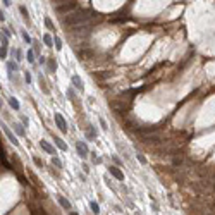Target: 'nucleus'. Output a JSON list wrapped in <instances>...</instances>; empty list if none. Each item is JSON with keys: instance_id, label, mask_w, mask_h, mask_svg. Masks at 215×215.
<instances>
[{"instance_id": "f3484780", "label": "nucleus", "mask_w": 215, "mask_h": 215, "mask_svg": "<svg viewBox=\"0 0 215 215\" xmlns=\"http://www.w3.org/2000/svg\"><path fill=\"white\" fill-rule=\"evenodd\" d=\"M48 69H50V72H55L57 71V64H55L54 59H48Z\"/></svg>"}, {"instance_id": "aec40b11", "label": "nucleus", "mask_w": 215, "mask_h": 215, "mask_svg": "<svg viewBox=\"0 0 215 215\" xmlns=\"http://www.w3.org/2000/svg\"><path fill=\"white\" fill-rule=\"evenodd\" d=\"M54 45H55V48H57V50H60V48H62V40H60L59 36H55V40H54Z\"/></svg>"}, {"instance_id": "39448f33", "label": "nucleus", "mask_w": 215, "mask_h": 215, "mask_svg": "<svg viewBox=\"0 0 215 215\" xmlns=\"http://www.w3.org/2000/svg\"><path fill=\"white\" fill-rule=\"evenodd\" d=\"M57 201L60 203V207H62L64 210H69V212L72 210V205H71V201H69L67 198H64L62 195H57Z\"/></svg>"}, {"instance_id": "58836bf2", "label": "nucleus", "mask_w": 215, "mask_h": 215, "mask_svg": "<svg viewBox=\"0 0 215 215\" xmlns=\"http://www.w3.org/2000/svg\"><path fill=\"white\" fill-rule=\"evenodd\" d=\"M136 215H139V214H136Z\"/></svg>"}, {"instance_id": "1a4fd4ad", "label": "nucleus", "mask_w": 215, "mask_h": 215, "mask_svg": "<svg viewBox=\"0 0 215 215\" xmlns=\"http://www.w3.org/2000/svg\"><path fill=\"white\" fill-rule=\"evenodd\" d=\"M71 81H72V86H74L76 90L83 91V81H81V78H79V76H76V74H74V76L71 78Z\"/></svg>"}, {"instance_id": "473e14b6", "label": "nucleus", "mask_w": 215, "mask_h": 215, "mask_svg": "<svg viewBox=\"0 0 215 215\" xmlns=\"http://www.w3.org/2000/svg\"><path fill=\"white\" fill-rule=\"evenodd\" d=\"M112 158H114V162H116L117 165H120V158H119L117 155H112Z\"/></svg>"}, {"instance_id": "7ed1b4c3", "label": "nucleus", "mask_w": 215, "mask_h": 215, "mask_svg": "<svg viewBox=\"0 0 215 215\" xmlns=\"http://www.w3.org/2000/svg\"><path fill=\"white\" fill-rule=\"evenodd\" d=\"M54 119H55V124H57V127H59L60 131H62V133H67V122H65V119L62 117L59 112H55Z\"/></svg>"}, {"instance_id": "4be33fe9", "label": "nucleus", "mask_w": 215, "mask_h": 215, "mask_svg": "<svg viewBox=\"0 0 215 215\" xmlns=\"http://www.w3.org/2000/svg\"><path fill=\"white\" fill-rule=\"evenodd\" d=\"M98 120H100V126H102V129H103V131H107V129H109V126H107V122H105V119H103V117H100Z\"/></svg>"}, {"instance_id": "b1692460", "label": "nucleus", "mask_w": 215, "mask_h": 215, "mask_svg": "<svg viewBox=\"0 0 215 215\" xmlns=\"http://www.w3.org/2000/svg\"><path fill=\"white\" fill-rule=\"evenodd\" d=\"M52 164H54V165H57L59 169H62V162H60L57 157H54V158H52Z\"/></svg>"}, {"instance_id": "f03ea898", "label": "nucleus", "mask_w": 215, "mask_h": 215, "mask_svg": "<svg viewBox=\"0 0 215 215\" xmlns=\"http://www.w3.org/2000/svg\"><path fill=\"white\" fill-rule=\"evenodd\" d=\"M76 150H78V155L81 158H88V155H90V150H88L84 141H76Z\"/></svg>"}, {"instance_id": "a211bd4d", "label": "nucleus", "mask_w": 215, "mask_h": 215, "mask_svg": "<svg viewBox=\"0 0 215 215\" xmlns=\"http://www.w3.org/2000/svg\"><path fill=\"white\" fill-rule=\"evenodd\" d=\"M21 36H22V40H24V41H26L28 45H31V43H33V40H31V36H29V35H28L26 31H21Z\"/></svg>"}, {"instance_id": "20e7f679", "label": "nucleus", "mask_w": 215, "mask_h": 215, "mask_svg": "<svg viewBox=\"0 0 215 215\" xmlns=\"http://www.w3.org/2000/svg\"><path fill=\"white\" fill-rule=\"evenodd\" d=\"M0 127L3 129V133H5V136L9 138V141H10V143H14L16 146L19 145V141H17V138L14 136V133H12V131H10V129H9V127H7L5 124H3V122H0Z\"/></svg>"}, {"instance_id": "f8f14e48", "label": "nucleus", "mask_w": 215, "mask_h": 215, "mask_svg": "<svg viewBox=\"0 0 215 215\" xmlns=\"http://www.w3.org/2000/svg\"><path fill=\"white\" fill-rule=\"evenodd\" d=\"M43 43H45L48 48H52V47H54V40H52L50 35H43Z\"/></svg>"}, {"instance_id": "dca6fc26", "label": "nucleus", "mask_w": 215, "mask_h": 215, "mask_svg": "<svg viewBox=\"0 0 215 215\" xmlns=\"http://www.w3.org/2000/svg\"><path fill=\"white\" fill-rule=\"evenodd\" d=\"M26 60H28L29 64H35V52H33V50H28V54H26Z\"/></svg>"}, {"instance_id": "f704fd0d", "label": "nucleus", "mask_w": 215, "mask_h": 215, "mask_svg": "<svg viewBox=\"0 0 215 215\" xmlns=\"http://www.w3.org/2000/svg\"><path fill=\"white\" fill-rule=\"evenodd\" d=\"M152 208H153L155 212H158V207H157V203H152Z\"/></svg>"}, {"instance_id": "cd10ccee", "label": "nucleus", "mask_w": 215, "mask_h": 215, "mask_svg": "<svg viewBox=\"0 0 215 215\" xmlns=\"http://www.w3.org/2000/svg\"><path fill=\"white\" fill-rule=\"evenodd\" d=\"M91 155H93V162H95V164H102V158L97 157V153H91Z\"/></svg>"}, {"instance_id": "c756f323", "label": "nucleus", "mask_w": 215, "mask_h": 215, "mask_svg": "<svg viewBox=\"0 0 215 215\" xmlns=\"http://www.w3.org/2000/svg\"><path fill=\"white\" fill-rule=\"evenodd\" d=\"M21 120H22V126H28V124H29V120H28L26 116H21Z\"/></svg>"}, {"instance_id": "5701e85b", "label": "nucleus", "mask_w": 215, "mask_h": 215, "mask_svg": "<svg viewBox=\"0 0 215 215\" xmlns=\"http://www.w3.org/2000/svg\"><path fill=\"white\" fill-rule=\"evenodd\" d=\"M0 41H2V47L7 48V36H5L3 33H0Z\"/></svg>"}, {"instance_id": "9b49d317", "label": "nucleus", "mask_w": 215, "mask_h": 215, "mask_svg": "<svg viewBox=\"0 0 215 215\" xmlns=\"http://www.w3.org/2000/svg\"><path fill=\"white\" fill-rule=\"evenodd\" d=\"M14 129H16V133H17L19 136H26V131H24V126H22V124H17V122H16V124H14Z\"/></svg>"}, {"instance_id": "a878e982", "label": "nucleus", "mask_w": 215, "mask_h": 215, "mask_svg": "<svg viewBox=\"0 0 215 215\" xmlns=\"http://www.w3.org/2000/svg\"><path fill=\"white\" fill-rule=\"evenodd\" d=\"M45 24H47V28H48V29H54V24H52V21L48 19V17L45 19Z\"/></svg>"}, {"instance_id": "f257e3e1", "label": "nucleus", "mask_w": 215, "mask_h": 215, "mask_svg": "<svg viewBox=\"0 0 215 215\" xmlns=\"http://www.w3.org/2000/svg\"><path fill=\"white\" fill-rule=\"evenodd\" d=\"M90 19V12L88 10H78L74 14H69L65 19H64V24L65 26H81L83 22Z\"/></svg>"}, {"instance_id": "412c9836", "label": "nucleus", "mask_w": 215, "mask_h": 215, "mask_svg": "<svg viewBox=\"0 0 215 215\" xmlns=\"http://www.w3.org/2000/svg\"><path fill=\"white\" fill-rule=\"evenodd\" d=\"M19 10H21V14L24 16V19H28V17H29V14H28V10H26V7H24V5H21Z\"/></svg>"}, {"instance_id": "4468645a", "label": "nucleus", "mask_w": 215, "mask_h": 215, "mask_svg": "<svg viewBox=\"0 0 215 215\" xmlns=\"http://www.w3.org/2000/svg\"><path fill=\"white\" fill-rule=\"evenodd\" d=\"M9 105H10V107H12L14 110H19V109H21V107H19V102H17V100H16L14 97L9 98Z\"/></svg>"}, {"instance_id": "423d86ee", "label": "nucleus", "mask_w": 215, "mask_h": 215, "mask_svg": "<svg viewBox=\"0 0 215 215\" xmlns=\"http://www.w3.org/2000/svg\"><path fill=\"white\" fill-rule=\"evenodd\" d=\"M65 5H57L55 9L59 10V12H64V10H72V9H76L78 7V2H64Z\"/></svg>"}, {"instance_id": "c9c22d12", "label": "nucleus", "mask_w": 215, "mask_h": 215, "mask_svg": "<svg viewBox=\"0 0 215 215\" xmlns=\"http://www.w3.org/2000/svg\"><path fill=\"white\" fill-rule=\"evenodd\" d=\"M5 17H3V12H0V21H3Z\"/></svg>"}, {"instance_id": "6ab92c4d", "label": "nucleus", "mask_w": 215, "mask_h": 215, "mask_svg": "<svg viewBox=\"0 0 215 215\" xmlns=\"http://www.w3.org/2000/svg\"><path fill=\"white\" fill-rule=\"evenodd\" d=\"M65 95H67V98H69V100H72V102L76 100V93H74V90H72V88H69V90L65 91Z\"/></svg>"}, {"instance_id": "0eeeda50", "label": "nucleus", "mask_w": 215, "mask_h": 215, "mask_svg": "<svg viewBox=\"0 0 215 215\" xmlns=\"http://www.w3.org/2000/svg\"><path fill=\"white\" fill-rule=\"evenodd\" d=\"M109 172H110V174H112V176L116 177V179H117V181H124V174H122V170H120V169H119L117 165H112V167H110V169H109Z\"/></svg>"}, {"instance_id": "2f4dec72", "label": "nucleus", "mask_w": 215, "mask_h": 215, "mask_svg": "<svg viewBox=\"0 0 215 215\" xmlns=\"http://www.w3.org/2000/svg\"><path fill=\"white\" fill-rule=\"evenodd\" d=\"M31 45H35V50H33V52H40V43L38 41H33Z\"/></svg>"}, {"instance_id": "4c0bfd02", "label": "nucleus", "mask_w": 215, "mask_h": 215, "mask_svg": "<svg viewBox=\"0 0 215 215\" xmlns=\"http://www.w3.org/2000/svg\"><path fill=\"white\" fill-rule=\"evenodd\" d=\"M0 107H2V100H0Z\"/></svg>"}, {"instance_id": "2eb2a0df", "label": "nucleus", "mask_w": 215, "mask_h": 215, "mask_svg": "<svg viewBox=\"0 0 215 215\" xmlns=\"http://www.w3.org/2000/svg\"><path fill=\"white\" fill-rule=\"evenodd\" d=\"M90 208H91V212L93 214H100V205H98L97 201H90Z\"/></svg>"}, {"instance_id": "c85d7f7f", "label": "nucleus", "mask_w": 215, "mask_h": 215, "mask_svg": "<svg viewBox=\"0 0 215 215\" xmlns=\"http://www.w3.org/2000/svg\"><path fill=\"white\" fill-rule=\"evenodd\" d=\"M16 57H17V62L22 60V52H21V50H16Z\"/></svg>"}, {"instance_id": "9d476101", "label": "nucleus", "mask_w": 215, "mask_h": 215, "mask_svg": "<svg viewBox=\"0 0 215 215\" xmlns=\"http://www.w3.org/2000/svg\"><path fill=\"white\" fill-rule=\"evenodd\" d=\"M54 141H55V145L59 146V148H60V150H62V152H65V150H67V145L64 143V139H62V138L55 136V138H54Z\"/></svg>"}, {"instance_id": "ddd939ff", "label": "nucleus", "mask_w": 215, "mask_h": 215, "mask_svg": "<svg viewBox=\"0 0 215 215\" xmlns=\"http://www.w3.org/2000/svg\"><path fill=\"white\" fill-rule=\"evenodd\" d=\"M7 71L12 74V71H19V65H17L16 62H12V60H10V62H7Z\"/></svg>"}, {"instance_id": "393cba45", "label": "nucleus", "mask_w": 215, "mask_h": 215, "mask_svg": "<svg viewBox=\"0 0 215 215\" xmlns=\"http://www.w3.org/2000/svg\"><path fill=\"white\" fill-rule=\"evenodd\" d=\"M5 57H7V48L2 47V48H0V59H5Z\"/></svg>"}, {"instance_id": "e433bc0d", "label": "nucleus", "mask_w": 215, "mask_h": 215, "mask_svg": "<svg viewBox=\"0 0 215 215\" xmlns=\"http://www.w3.org/2000/svg\"><path fill=\"white\" fill-rule=\"evenodd\" d=\"M69 214H71V215H78V214H76V212H69Z\"/></svg>"}, {"instance_id": "72a5a7b5", "label": "nucleus", "mask_w": 215, "mask_h": 215, "mask_svg": "<svg viewBox=\"0 0 215 215\" xmlns=\"http://www.w3.org/2000/svg\"><path fill=\"white\" fill-rule=\"evenodd\" d=\"M35 164H36V165H38V167H41V165H43V162H41V160H40V158H35Z\"/></svg>"}, {"instance_id": "6e6552de", "label": "nucleus", "mask_w": 215, "mask_h": 215, "mask_svg": "<svg viewBox=\"0 0 215 215\" xmlns=\"http://www.w3.org/2000/svg\"><path fill=\"white\" fill-rule=\"evenodd\" d=\"M40 146H41V150H45V152H47V153H50V155H54V153H55V148H54L48 141H45V139H41V141H40Z\"/></svg>"}, {"instance_id": "7c9ffc66", "label": "nucleus", "mask_w": 215, "mask_h": 215, "mask_svg": "<svg viewBox=\"0 0 215 215\" xmlns=\"http://www.w3.org/2000/svg\"><path fill=\"white\" fill-rule=\"evenodd\" d=\"M138 160H139L141 164H146V158H145V157L141 155V153H138Z\"/></svg>"}, {"instance_id": "bb28decb", "label": "nucleus", "mask_w": 215, "mask_h": 215, "mask_svg": "<svg viewBox=\"0 0 215 215\" xmlns=\"http://www.w3.org/2000/svg\"><path fill=\"white\" fill-rule=\"evenodd\" d=\"M24 81H26L28 84L31 83V74H29V72H24Z\"/></svg>"}]
</instances>
